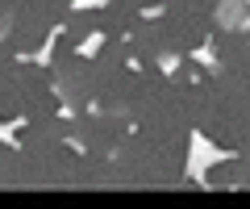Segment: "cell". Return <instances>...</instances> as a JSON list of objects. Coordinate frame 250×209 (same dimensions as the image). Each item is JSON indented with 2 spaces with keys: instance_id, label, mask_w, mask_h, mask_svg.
Segmentation results:
<instances>
[{
  "instance_id": "obj_1",
  "label": "cell",
  "mask_w": 250,
  "mask_h": 209,
  "mask_svg": "<svg viewBox=\"0 0 250 209\" xmlns=\"http://www.w3.org/2000/svg\"><path fill=\"white\" fill-rule=\"evenodd\" d=\"M196 63H205V67L217 63V59H213V46H200V50H196Z\"/></svg>"
},
{
  "instance_id": "obj_2",
  "label": "cell",
  "mask_w": 250,
  "mask_h": 209,
  "mask_svg": "<svg viewBox=\"0 0 250 209\" xmlns=\"http://www.w3.org/2000/svg\"><path fill=\"white\" fill-rule=\"evenodd\" d=\"M175 67H179V59H175V55H163V71L175 75Z\"/></svg>"
}]
</instances>
